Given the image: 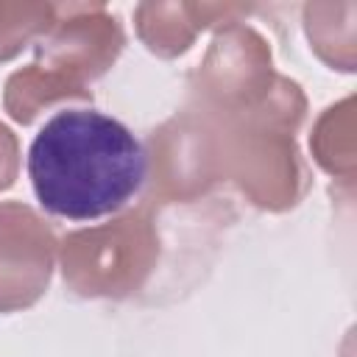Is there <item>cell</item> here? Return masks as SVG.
I'll return each instance as SVG.
<instances>
[{
  "mask_svg": "<svg viewBox=\"0 0 357 357\" xmlns=\"http://www.w3.org/2000/svg\"><path fill=\"white\" fill-rule=\"evenodd\" d=\"M126 47L120 20L103 3H56L50 28L33 45V61L3 86V109L20 126L73 100H89V84L112 70Z\"/></svg>",
  "mask_w": 357,
  "mask_h": 357,
  "instance_id": "7a4b0ae2",
  "label": "cell"
},
{
  "mask_svg": "<svg viewBox=\"0 0 357 357\" xmlns=\"http://www.w3.org/2000/svg\"><path fill=\"white\" fill-rule=\"evenodd\" d=\"M304 31L312 53L337 73L357 70V3H307Z\"/></svg>",
  "mask_w": 357,
  "mask_h": 357,
  "instance_id": "30bf717a",
  "label": "cell"
},
{
  "mask_svg": "<svg viewBox=\"0 0 357 357\" xmlns=\"http://www.w3.org/2000/svg\"><path fill=\"white\" fill-rule=\"evenodd\" d=\"M310 151L315 165L329 173L335 181L346 187L354 184L357 176V114H354V95L326 106L310 134Z\"/></svg>",
  "mask_w": 357,
  "mask_h": 357,
  "instance_id": "9c48e42d",
  "label": "cell"
},
{
  "mask_svg": "<svg viewBox=\"0 0 357 357\" xmlns=\"http://www.w3.org/2000/svg\"><path fill=\"white\" fill-rule=\"evenodd\" d=\"M159 257L162 240L148 204L59 240L61 279L81 298L123 301L137 296L153 276Z\"/></svg>",
  "mask_w": 357,
  "mask_h": 357,
  "instance_id": "277c9868",
  "label": "cell"
},
{
  "mask_svg": "<svg viewBox=\"0 0 357 357\" xmlns=\"http://www.w3.org/2000/svg\"><path fill=\"white\" fill-rule=\"evenodd\" d=\"M307 117L298 81L279 73L273 92L251 112L218 123L223 176L262 212H290L310 190V167L296 134Z\"/></svg>",
  "mask_w": 357,
  "mask_h": 357,
  "instance_id": "3957f363",
  "label": "cell"
},
{
  "mask_svg": "<svg viewBox=\"0 0 357 357\" xmlns=\"http://www.w3.org/2000/svg\"><path fill=\"white\" fill-rule=\"evenodd\" d=\"M56 3L42 0H0V64L17 59L25 47L50 28Z\"/></svg>",
  "mask_w": 357,
  "mask_h": 357,
  "instance_id": "8fae6325",
  "label": "cell"
},
{
  "mask_svg": "<svg viewBox=\"0 0 357 357\" xmlns=\"http://www.w3.org/2000/svg\"><path fill=\"white\" fill-rule=\"evenodd\" d=\"M20 173V137L0 120V192L17 181Z\"/></svg>",
  "mask_w": 357,
  "mask_h": 357,
  "instance_id": "7c38bea8",
  "label": "cell"
},
{
  "mask_svg": "<svg viewBox=\"0 0 357 357\" xmlns=\"http://www.w3.org/2000/svg\"><path fill=\"white\" fill-rule=\"evenodd\" d=\"M56 259L50 220L22 201H0V312L33 307L50 287Z\"/></svg>",
  "mask_w": 357,
  "mask_h": 357,
  "instance_id": "52a82bcc",
  "label": "cell"
},
{
  "mask_svg": "<svg viewBox=\"0 0 357 357\" xmlns=\"http://www.w3.org/2000/svg\"><path fill=\"white\" fill-rule=\"evenodd\" d=\"M28 176L45 212L67 220L117 215L145 181V148L112 114L56 112L33 137Z\"/></svg>",
  "mask_w": 357,
  "mask_h": 357,
  "instance_id": "6da1fadb",
  "label": "cell"
},
{
  "mask_svg": "<svg viewBox=\"0 0 357 357\" xmlns=\"http://www.w3.org/2000/svg\"><path fill=\"white\" fill-rule=\"evenodd\" d=\"M145 178L151 204H190L218 187L223 176V139L212 117L184 109L148 134Z\"/></svg>",
  "mask_w": 357,
  "mask_h": 357,
  "instance_id": "8992f818",
  "label": "cell"
},
{
  "mask_svg": "<svg viewBox=\"0 0 357 357\" xmlns=\"http://www.w3.org/2000/svg\"><path fill=\"white\" fill-rule=\"evenodd\" d=\"M254 6L243 3H139L134 8V28L139 42L159 59L184 56L198 33L237 22Z\"/></svg>",
  "mask_w": 357,
  "mask_h": 357,
  "instance_id": "ba28073f",
  "label": "cell"
},
{
  "mask_svg": "<svg viewBox=\"0 0 357 357\" xmlns=\"http://www.w3.org/2000/svg\"><path fill=\"white\" fill-rule=\"evenodd\" d=\"M268 39L243 20L215 28V36L190 75L192 109L223 123L257 109L276 86Z\"/></svg>",
  "mask_w": 357,
  "mask_h": 357,
  "instance_id": "5b68a950",
  "label": "cell"
}]
</instances>
